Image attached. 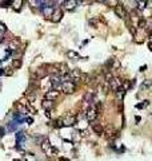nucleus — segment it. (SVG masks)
I'll use <instances>...</instances> for the list:
<instances>
[{"label": "nucleus", "mask_w": 152, "mask_h": 161, "mask_svg": "<svg viewBox=\"0 0 152 161\" xmlns=\"http://www.w3.org/2000/svg\"><path fill=\"white\" fill-rule=\"evenodd\" d=\"M41 150H43L44 153H46L48 157H52V156H56V153H58V150L55 149V147L51 144V141L49 140H43V142H41Z\"/></svg>", "instance_id": "1"}, {"label": "nucleus", "mask_w": 152, "mask_h": 161, "mask_svg": "<svg viewBox=\"0 0 152 161\" xmlns=\"http://www.w3.org/2000/svg\"><path fill=\"white\" fill-rule=\"evenodd\" d=\"M109 86H111V89L113 91H116V93L123 91V81H121L120 78H118V77H112V78L109 79Z\"/></svg>", "instance_id": "2"}, {"label": "nucleus", "mask_w": 152, "mask_h": 161, "mask_svg": "<svg viewBox=\"0 0 152 161\" xmlns=\"http://www.w3.org/2000/svg\"><path fill=\"white\" fill-rule=\"evenodd\" d=\"M98 114H99V111H98V109L95 108V105H91L86 111V117L89 122H93L98 118Z\"/></svg>", "instance_id": "3"}, {"label": "nucleus", "mask_w": 152, "mask_h": 161, "mask_svg": "<svg viewBox=\"0 0 152 161\" xmlns=\"http://www.w3.org/2000/svg\"><path fill=\"white\" fill-rule=\"evenodd\" d=\"M113 11H115L116 16H119L120 19H124V20H127V19H128V14H127L124 6H121V4H116L115 8H113Z\"/></svg>", "instance_id": "4"}, {"label": "nucleus", "mask_w": 152, "mask_h": 161, "mask_svg": "<svg viewBox=\"0 0 152 161\" xmlns=\"http://www.w3.org/2000/svg\"><path fill=\"white\" fill-rule=\"evenodd\" d=\"M61 126H74L75 123H76V121H78V118H76V116L74 114H68L64 118H61Z\"/></svg>", "instance_id": "5"}, {"label": "nucleus", "mask_w": 152, "mask_h": 161, "mask_svg": "<svg viewBox=\"0 0 152 161\" xmlns=\"http://www.w3.org/2000/svg\"><path fill=\"white\" fill-rule=\"evenodd\" d=\"M75 90H76V85H75L74 82H64L63 83V87H61V91H63L64 94H72L75 93Z\"/></svg>", "instance_id": "6"}, {"label": "nucleus", "mask_w": 152, "mask_h": 161, "mask_svg": "<svg viewBox=\"0 0 152 161\" xmlns=\"http://www.w3.org/2000/svg\"><path fill=\"white\" fill-rule=\"evenodd\" d=\"M61 18H63V11H61L60 8H56L51 16V20L54 22V23H59V22L61 20Z\"/></svg>", "instance_id": "7"}, {"label": "nucleus", "mask_w": 152, "mask_h": 161, "mask_svg": "<svg viewBox=\"0 0 152 161\" xmlns=\"http://www.w3.org/2000/svg\"><path fill=\"white\" fill-rule=\"evenodd\" d=\"M58 97H59V91L56 90H49L46 93V95H44V100H48V101H52L54 102L55 100H58Z\"/></svg>", "instance_id": "8"}, {"label": "nucleus", "mask_w": 152, "mask_h": 161, "mask_svg": "<svg viewBox=\"0 0 152 161\" xmlns=\"http://www.w3.org/2000/svg\"><path fill=\"white\" fill-rule=\"evenodd\" d=\"M69 78H71V82H79L81 78V73L79 70H72L69 71Z\"/></svg>", "instance_id": "9"}, {"label": "nucleus", "mask_w": 152, "mask_h": 161, "mask_svg": "<svg viewBox=\"0 0 152 161\" xmlns=\"http://www.w3.org/2000/svg\"><path fill=\"white\" fill-rule=\"evenodd\" d=\"M64 8L67 11H72V9L76 8V6L79 4V1H75V0H69V1H64Z\"/></svg>", "instance_id": "10"}, {"label": "nucleus", "mask_w": 152, "mask_h": 161, "mask_svg": "<svg viewBox=\"0 0 152 161\" xmlns=\"http://www.w3.org/2000/svg\"><path fill=\"white\" fill-rule=\"evenodd\" d=\"M119 66H120V63H119L118 59H115V58H111L108 62H107V67H109L111 70H113V69H119Z\"/></svg>", "instance_id": "11"}, {"label": "nucleus", "mask_w": 152, "mask_h": 161, "mask_svg": "<svg viewBox=\"0 0 152 161\" xmlns=\"http://www.w3.org/2000/svg\"><path fill=\"white\" fill-rule=\"evenodd\" d=\"M26 134H24V132H19L16 133V141H17V145L19 147H21L24 142H26Z\"/></svg>", "instance_id": "12"}, {"label": "nucleus", "mask_w": 152, "mask_h": 161, "mask_svg": "<svg viewBox=\"0 0 152 161\" xmlns=\"http://www.w3.org/2000/svg\"><path fill=\"white\" fill-rule=\"evenodd\" d=\"M92 130H93L96 134H99V136H101L104 133L103 125H100V123H92Z\"/></svg>", "instance_id": "13"}, {"label": "nucleus", "mask_w": 152, "mask_h": 161, "mask_svg": "<svg viewBox=\"0 0 152 161\" xmlns=\"http://www.w3.org/2000/svg\"><path fill=\"white\" fill-rule=\"evenodd\" d=\"M41 108H43L46 111H48V110H51V109L54 108V102H52V101H48V100H43V102H41Z\"/></svg>", "instance_id": "14"}, {"label": "nucleus", "mask_w": 152, "mask_h": 161, "mask_svg": "<svg viewBox=\"0 0 152 161\" xmlns=\"http://www.w3.org/2000/svg\"><path fill=\"white\" fill-rule=\"evenodd\" d=\"M54 11H55V9L52 8L51 6H47V7H44V8L41 9V12L44 14V16H46V18H51L52 14H54Z\"/></svg>", "instance_id": "15"}, {"label": "nucleus", "mask_w": 152, "mask_h": 161, "mask_svg": "<svg viewBox=\"0 0 152 161\" xmlns=\"http://www.w3.org/2000/svg\"><path fill=\"white\" fill-rule=\"evenodd\" d=\"M113 133H116V132H115V129H113V126H111V125H108L106 129H104V134H106L107 137H112V138H113V137H115Z\"/></svg>", "instance_id": "16"}, {"label": "nucleus", "mask_w": 152, "mask_h": 161, "mask_svg": "<svg viewBox=\"0 0 152 161\" xmlns=\"http://www.w3.org/2000/svg\"><path fill=\"white\" fill-rule=\"evenodd\" d=\"M67 56H68L69 59H74V61H79V59H80V55H79L76 51H68V53H67Z\"/></svg>", "instance_id": "17"}, {"label": "nucleus", "mask_w": 152, "mask_h": 161, "mask_svg": "<svg viewBox=\"0 0 152 161\" xmlns=\"http://www.w3.org/2000/svg\"><path fill=\"white\" fill-rule=\"evenodd\" d=\"M47 75V73L43 70V69H39V70H36L35 71V78H39V79H41V78H44V77Z\"/></svg>", "instance_id": "18"}, {"label": "nucleus", "mask_w": 152, "mask_h": 161, "mask_svg": "<svg viewBox=\"0 0 152 161\" xmlns=\"http://www.w3.org/2000/svg\"><path fill=\"white\" fill-rule=\"evenodd\" d=\"M135 4H136V7H138L139 9H143V8H146L147 1H140V0H136Z\"/></svg>", "instance_id": "19"}, {"label": "nucleus", "mask_w": 152, "mask_h": 161, "mask_svg": "<svg viewBox=\"0 0 152 161\" xmlns=\"http://www.w3.org/2000/svg\"><path fill=\"white\" fill-rule=\"evenodd\" d=\"M93 95H95L93 91H89V93L87 94L86 97H84V100H86V102H92V100H93Z\"/></svg>", "instance_id": "20"}, {"label": "nucleus", "mask_w": 152, "mask_h": 161, "mask_svg": "<svg viewBox=\"0 0 152 161\" xmlns=\"http://www.w3.org/2000/svg\"><path fill=\"white\" fill-rule=\"evenodd\" d=\"M21 4H23V1H21V0H16V1H12V6H14L15 9H20V8H21Z\"/></svg>", "instance_id": "21"}, {"label": "nucleus", "mask_w": 152, "mask_h": 161, "mask_svg": "<svg viewBox=\"0 0 152 161\" xmlns=\"http://www.w3.org/2000/svg\"><path fill=\"white\" fill-rule=\"evenodd\" d=\"M17 46H19V42H17V40L11 42V43H9V50H11V51L16 50V48H17Z\"/></svg>", "instance_id": "22"}, {"label": "nucleus", "mask_w": 152, "mask_h": 161, "mask_svg": "<svg viewBox=\"0 0 152 161\" xmlns=\"http://www.w3.org/2000/svg\"><path fill=\"white\" fill-rule=\"evenodd\" d=\"M151 85H152L151 81H147V82H144L143 85H141V89H147V87H149Z\"/></svg>", "instance_id": "23"}, {"label": "nucleus", "mask_w": 152, "mask_h": 161, "mask_svg": "<svg viewBox=\"0 0 152 161\" xmlns=\"http://www.w3.org/2000/svg\"><path fill=\"white\" fill-rule=\"evenodd\" d=\"M146 24H147V22L144 20V19H141V20L139 22V24H138V26L140 27V28H146V27H144V26H146Z\"/></svg>", "instance_id": "24"}, {"label": "nucleus", "mask_w": 152, "mask_h": 161, "mask_svg": "<svg viewBox=\"0 0 152 161\" xmlns=\"http://www.w3.org/2000/svg\"><path fill=\"white\" fill-rule=\"evenodd\" d=\"M21 66V61L20 59H16V61L14 62V67H20Z\"/></svg>", "instance_id": "25"}, {"label": "nucleus", "mask_w": 152, "mask_h": 161, "mask_svg": "<svg viewBox=\"0 0 152 161\" xmlns=\"http://www.w3.org/2000/svg\"><path fill=\"white\" fill-rule=\"evenodd\" d=\"M148 101H143V103H140V105H138V109H141V108H144V106H148Z\"/></svg>", "instance_id": "26"}, {"label": "nucleus", "mask_w": 152, "mask_h": 161, "mask_svg": "<svg viewBox=\"0 0 152 161\" xmlns=\"http://www.w3.org/2000/svg\"><path fill=\"white\" fill-rule=\"evenodd\" d=\"M6 30H7V27L4 26L3 23H0V32H1V34H3V32H6Z\"/></svg>", "instance_id": "27"}, {"label": "nucleus", "mask_w": 152, "mask_h": 161, "mask_svg": "<svg viewBox=\"0 0 152 161\" xmlns=\"http://www.w3.org/2000/svg\"><path fill=\"white\" fill-rule=\"evenodd\" d=\"M89 23L93 24L95 28H98V20H96V19H93V20H89Z\"/></svg>", "instance_id": "28"}, {"label": "nucleus", "mask_w": 152, "mask_h": 161, "mask_svg": "<svg viewBox=\"0 0 152 161\" xmlns=\"http://www.w3.org/2000/svg\"><path fill=\"white\" fill-rule=\"evenodd\" d=\"M87 133H88V132H87V130H83V132H81V130H80V134L83 136V137H86V136H87Z\"/></svg>", "instance_id": "29"}, {"label": "nucleus", "mask_w": 152, "mask_h": 161, "mask_svg": "<svg viewBox=\"0 0 152 161\" xmlns=\"http://www.w3.org/2000/svg\"><path fill=\"white\" fill-rule=\"evenodd\" d=\"M0 136H4V128H0Z\"/></svg>", "instance_id": "30"}, {"label": "nucleus", "mask_w": 152, "mask_h": 161, "mask_svg": "<svg viewBox=\"0 0 152 161\" xmlns=\"http://www.w3.org/2000/svg\"><path fill=\"white\" fill-rule=\"evenodd\" d=\"M26 121H27V122L31 123V122H32V118H26Z\"/></svg>", "instance_id": "31"}, {"label": "nucleus", "mask_w": 152, "mask_h": 161, "mask_svg": "<svg viewBox=\"0 0 152 161\" xmlns=\"http://www.w3.org/2000/svg\"><path fill=\"white\" fill-rule=\"evenodd\" d=\"M148 47H149V48H151V50H152V42H151V43L148 44Z\"/></svg>", "instance_id": "32"}]
</instances>
